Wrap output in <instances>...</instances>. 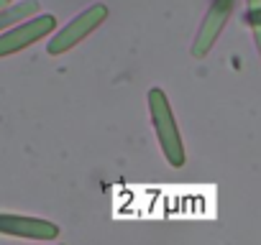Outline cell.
<instances>
[{
  "mask_svg": "<svg viewBox=\"0 0 261 245\" xmlns=\"http://www.w3.org/2000/svg\"><path fill=\"white\" fill-rule=\"evenodd\" d=\"M36 13H39V0H16V3H8L0 11V34L34 18Z\"/></svg>",
  "mask_w": 261,
  "mask_h": 245,
  "instance_id": "6",
  "label": "cell"
},
{
  "mask_svg": "<svg viewBox=\"0 0 261 245\" xmlns=\"http://www.w3.org/2000/svg\"><path fill=\"white\" fill-rule=\"evenodd\" d=\"M108 18V8L102 6V3H95V6H90V8H85L82 13H77L64 28H59L57 31V36L49 41V54L51 56H59V54H64V51H69L72 46H77L80 41H85L102 21Z\"/></svg>",
  "mask_w": 261,
  "mask_h": 245,
  "instance_id": "2",
  "label": "cell"
},
{
  "mask_svg": "<svg viewBox=\"0 0 261 245\" xmlns=\"http://www.w3.org/2000/svg\"><path fill=\"white\" fill-rule=\"evenodd\" d=\"M8 3H11V0H0V11H3V8H6Z\"/></svg>",
  "mask_w": 261,
  "mask_h": 245,
  "instance_id": "8",
  "label": "cell"
},
{
  "mask_svg": "<svg viewBox=\"0 0 261 245\" xmlns=\"http://www.w3.org/2000/svg\"><path fill=\"white\" fill-rule=\"evenodd\" d=\"M246 21L251 28H261V8H248L246 11Z\"/></svg>",
  "mask_w": 261,
  "mask_h": 245,
  "instance_id": "7",
  "label": "cell"
},
{
  "mask_svg": "<svg viewBox=\"0 0 261 245\" xmlns=\"http://www.w3.org/2000/svg\"><path fill=\"white\" fill-rule=\"evenodd\" d=\"M54 28H57V18L51 13H44V16H34V18H29V21L3 31V34H0V59L11 56V54H18L26 46L46 39Z\"/></svg>",
  "mask_w": 261,
  "mask_h": 245,
  "instance_id": "3",
  "label": "cell"
},
{
  "mask_svg": "<svg viewBox=\"0 0 261 245\" xmlns=\"http://www.w3.org/2000/svg\"><path fill=\"white\" fill-rule=\"evenodd\" d=\"M149 110H151V122H154V131H156V138H159V146H162L167 161L172 166H182L185 164L182 136H179V128H177L172 105H169V100L162 89L149 92Z\"/></svg>",
  "mask_w": 261,
  "mask_h": 245,
  "instance_id": "1",
  "label": "cell"
},
{
  "mask_svg": "<svg viewBox=\"0 0 261 245\" xmlns=\"http://www.w3.org/2000/svg\"><path fill=\"white\" fill-rule=\"evenodd\" d=\"M230 11H233V0H215V3L210 6V11L205 13V21L200 23L195 44H192V56L195 59H202L213 49V44L218 41L220 31L225 28V23L230 18Z\"/></svg>",
  "mask_w": 261,
  "mask_h": 245,
  "instance_id": "5",
  "label": "cell"
},
{
  "mask_svg": "<svg viewBox=\"0 0 261 245\" xmlns=\"http://www.w3.org/2000/svg\"><path fill=\"white\" fill-rule=\"evenodd\" d=\"M0 235H13L26 240H54L59 235V227L51 220L0 212Z\"/></svg>",
  "mask_w": 261,
  "mask_h": 245,
  "instance_id": "4",
  "label": "cell"
}]
</instances>
